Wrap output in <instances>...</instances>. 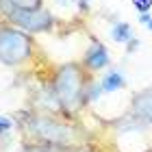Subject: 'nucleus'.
Returning a JSON list of instances; mask_svg holds the SVG:
<instances>
[{
    "instance_id": "nucleus-5",
    "label": "nucleus",
    "mask_w": 152,
    "mask_h": 152,
    "mask_svg": "<svg viewBox=\"0 0 152 152\" xmlns=\"http://www.w3.org/2000/svg\"><path fill=\"white\" fill-rule=\"evenodd\" d=\"M109 61H111V57H109V50L104 48V44L98 39H91V46L87 48L85 57H83V63L91 72H100L102 67L109 65Z\"/></svg>"
},
{
    "instance_id": "nucleus-17",
    "label": "nucleus",
    "mask_w": 152,
    "mask_h": 152,
    "mask_svg": "<svg viewBox=\"0 0 152 152\" xmlns=\"http://www.w3.org/2000/svg\"><path fill=\"white\" fill-rule=\"evenodd\" d=\"M54 2H57V4H61V7H67V4L72 2V0H54Z\"/></svg>"
},
{
    "instance_id": "nucleus-2",
    "label": "nucleus",
    "mask_w": 152,
    "mask_h": 152,
    "mask_svg": "<svg viewBox=\"0 0 152 152\" xmlns=\"http://www.w3.org/2000/svg\"><path fill=\"white\" fill-rule=\"evenodd\" d=\"M52 94L57 98V104L67 113H76L83 107V102H85V80H83V70L78 63H65L59 67Z\"/></svg>"
},
{
    "instance_id": "nucleus-8",
    "label": "nucleus",
    "mask_w": 152,
    "mask_h": 152,
    "mask_svg": "<svg viewBox=\"0 0 152 152\" xmlns=\"http://www.w3.org/2000/svg\"><path fill=\"white\" fill-rule=\"evenodd\" d=\"M111 39L115 44H128L135 39V31L128 22H115L111 26Z\"/></svg>"
},
{
    "instance_id": "nucleus-13",
    "label": "nucleus",
    "mask_w": 152,
    "mask_h": 152,
    "mask_svg": "<svg viewBox=\"0 0 152 152\" xmlns=\"http://www.w3.org/2000/svg\"><path fill=\"white\" fill-rule=\"evenodd\" d=\"M15 126V122L11 120V117H4V115H0V135L2 133H9V130Z\"/></svg>"
},
{
    "instance_id": "nucleus-7",
    "label": "nucleus",
    "mask_w": 152,
    "mask_h": 152,
    "mask_svg": "<svg viewBox=\"0 0 152 152\" xmlns=\"http://www.w3.org/2000/svg\"><path fill=\"white\" fill-rule=\"evenodd\" d=\"M100 87H102V94H115L126 87V78H124V74L120 70H111L102 76Z\"/></svg>"
},
{
    "instance_id": "nucleus-12",
    "label": "nucleus",
    "mask_w": 152,
    "mask_h": 152,
    "mask_svg": "<svg viewBox=\"0 0 152 152\" xmlns=\"http://www.w3.org/2000/svg\"><path fill=\"white\" fill-rule=\"evenodd\" d=\"M133 7L139 13H148L152 9V0H133Z\"/></svg>"
},
{
    "instance_id": "nucleus-3",
    "label": "nucleus",
    "mask_w": 152,
    "mask_h": 152,
    "mask_svg": "<svg viewBox=\"0 0 152 152\" xmlns=\"http://www.w3.org/2000/svg\"><path fill=\"white\" fill-rule=\"evenodd\" d=\"M33 52L31 37L18 28L2 26L0 28V63L4 65H20Z\"/></svg>"
},
{
    "instance_id": "nucleus-15",
    "label": "nucleus",
    "mask_w": 152,
    "mask_h": 152,
    "mask_svg": "<svg viewBox=\"0 0 152 152\" xmlns=\"http://www.w3.org/2000/svg\"><path fill=\"white\" fill-rule=\"evenodd\" d=\"M137 46H139V41H137V39H133V41H128V44H126V48H128V52H133V50H135Z\"/></svg>"
},
{
    "instance_id": "nucleus-6",
    "label": "nucleus",
    "mask_w": 152,
    "mask_h": 152,
    "mask_svg": "<svg viewBox=\"0 0 152 152\" xmlns=\"http://www.w3.org/2000/svg\"><path fill=\"white\" fill-rule=\"evenodd\" d=\"M133 115L152 126V87L143 89L133 98Z\"/></svg>"
},
{
    "instance_id": "nucleus-10",
    "label": "nucleus",
    "mask_w": 152,
    "mask_h": 152,
    "mask_svg": "<svg viewBox=\"0 0 152 152\" xmlns=\"http://www.w3.org/2000/svg\"><path fill=\"white\" fill-rule=\"evenodd\" d=\"M15 9H26V11H33V9H41V0H11Z\"/></svg>"
},
{
    "instance_id": "nucleus-4",
    "label": "nucleus",
    "mask_w": 152,
    "mask_h": 152,
    "mask_svg": "<svg viewBox=\"0 0 152 152\" xmlns=\"http://www.w3.org/2000/svg\"><path fill=\"white\" fill-rule=\"evenodd\" d=\"M7 20L18 26V31L22 33H44V31H50L54 20L52 15L48 13L46 9H33V11H26V9H15L11 11L9 15H7Z\"/></svg>"
},
{
    "instance_id": "nucleus-11",
    "label": "nucleus",
    "mask_w": 152,
    "mask_h": 152,
    "mask_svg": "<svg viewBox=\"0 0 152 152\" xmlns=\"http://www.w3.org/2000/svg\"><path fill=\"white\" fill-rule=\"evenodd\" d=\"M22 152H59L57 148H50V146H44V143H28L24 146Z\"/></svg>"
},
{
    "instance_id": "nucleus-1",
    "label": "nucleus",
    "mask_w": 152,
    "mask_h": 152,
    "mask_svg": "<svg viewBox=\"0 0 152 152\" xmlns=\"http://www.w3.org/2000/svg\"><path fill=\"white\" fill-rule=\"evenodd\" d=\"M26 133H28L33 139L41 141L44 146L50 148H74V143L78 141V130H76L72 124L61 122L52 115H31L26 120Z\"/></svg>"
},
{
    "instance_id": "nucleus-14",
    "label": "nucleus",
    "mask_w": 152,
    "mask_h": 152,
    "mask_svg": "<svg viewBox=\"0 0 152 152\" xmlns=\"http://www.w3.org/2000/svg\"><path fill=\"white\" fill-rule=\"evenodd\" d=\"M139 22L146 26V28L152 31V15H148V13H141V15H139Z\"/></svg>"
},
{
    "instance_id": "nucleus-9",
    "label": "nucleus",
    "mask_w": 152,
    "mask_h": 152,
    "mask_svg": "<svg viewBox=\"0 0 152 152\" xmlns=\"http://www.w3.org/2000/svg\"><path fill=\"white\" fill-rule=\"evenodd\" d=\"M102 96V87L100 83H91V85H85V102H96Z\"/></svg>"
},
{
    "instance_id": "nucleus-16",
    "label": "nucleus",
    "mask_w": 152,
    "mask_h": 152,
    "mask_svg": "<svg viewBox=\"0 0 152 152\" xmlns=\"http://www.w3.org/2000/svg\"><path fill=\"white\" fill-rule=\"evenodd\" d=\"M78 7H80V9H83V11H85V9H87V7H89V0H78Z\"/></svg>"
}]
</instances>
